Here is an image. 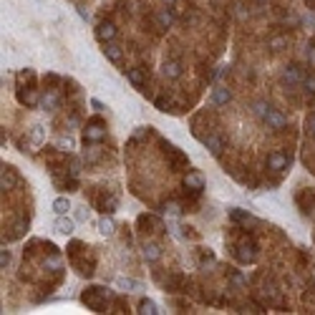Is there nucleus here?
Instances as JSON below:
<instances>
[{
    "label": "nucleus",
    "mask_w": 315,
    "mask_h": 315,
    "mask_svg": "<svg viewBox=\"0 0 315 315\" xmlns=\"http://www.w3.org/2000/svg\"><path fill=\"white\" fill-rule=\"evenodd\" d=\"M109 298H111V293H109L106 288H86V293L81 295V300L86 303V308H91V310H96V313H104Z\"/></svg>",
    "instance_id": "obj_1"
},
{
    "label": "nucleus",
    "mask_w": 315,
    "mask_h": 315,
    "mask_svg": "<svg viewBox=\"0 0 315 315\" xmlns=\"http://www.w3.org/2000/svg\"><path fill=\"white\" fill-rule=\"evenodd\" d=\"M106 139V124L101 119H91L86 121V129H83V141L86 144H99Z\"/></svg>",
    "instance_id": "obj_2"
},
{
    "label": "nucleus",
    "mask_w": 315,
    "mask_h": 315,
    "mask_svg": "<svg viewBox=\"0 0 315 315\" xmlns=\"http://www.w3.org/2000/svg\"><path fill=\"white\" fill-rule=\"evenodd\" d=\"M164 151H167V156H169V162H172V169H184L189 164L187 154H182L179 149H174V146L167 144V141H164Z\"/></svg>",
    "instance_id": "obj_3"
},
{
    "label": "nucleus",
    "mask_w": 315,
    "mask_h": 315,
    "mask_svg": "<svg viewBox=\"0 0 315 315\" xmlns=\"http://www.w3.org/2000/svg\"><path fill=\"white\" fill-rule=\"evenodd\" d=\"M237 257H240L242 262L252 265V262L257 260V245H255L252 240H242V242L237 245Z\"/></svg>",
    "instance_id": "obj_4"
},
{
    "label": "nucleus",
    "mask_w": 315,
    "mask_h": 315,
    "mask_svg": "<svg viewBox=\"0 0 315 315\" xmlns=\"http://www.w3.org/2000/svg\"><path fill=\"white\" fill-rule=\"evenodd\" d=\"M303 78H305V76H303L300 66H295V63L282 71V83H285V86H298V83H303Z\"/></svg>",
    "instance_id": "obj_5"
},
{
    "label": "nucleus",
    "mask_w": 315,
    "mask_h": 315,
    "mask_svg": "<svg viewBox=\"0 0 315 315\" xmlns=\"http://www.w3.org/2000/svg\"><path fill=\"white\" fill-rule=\"evenodd\" d=\"M288 164H290V159H288L282 151H272V154L267 156V169H272V172H285Z\"/></svg>",
    "instance_id": "obj_6"
},
{
    "label": "nucleus",
    "mask_w": 315,
    "mask_h": 315,
    "mask_svg": "<svg viewBox=\"0 0 315 315\" xmlns=\"http://www.w3.org/2000/svg\"><path fill=\"white\" fill-rule=\"evenodd\" d=\"M20 184V177L13 167H3V174H0V187L3 189H15Z\"/></svg>",
    "instance_id": "obj_7"
},
{
    "label": "nucleus",
    "mask_w": 315,
    "mask_h": 315,
    "mask_svg": "<svg viewBox=\"0 0 315 315\" xmlns=\"http://www.w3.org/2000/svg\"><path fill=\"white\" fill-rule=\"evenodd\" d=\"M184 189L194 192V194H199V192L204 189V179H202V174H199V172H187V174H184Z\"/></svg>",
    "instance_id": "obj_8"
},
{
    "label": "nucleus",
    "mask_w": 315,
    "mask_h": 315,
    "mask_svg": "<svg viewBox=\"0 0 315 315\" xmlns=\"http://www.w3.org/2000/svg\"><path fill=\"white\" fill-rule=\"evenodd\" d=\"M96 38H99L101 43L114 41V38H116V25H114V23H99V25H96Z\"/></svg>",
    "instance_id": "obj_9"
},
{
    "label": "nucleus",
    "mask_w": 315,
    "mask_h": 315,
    "mask_svg": "<svg viewBox=\"0 0 315 315\" xmlns=\"http://www.w3.org/2000/svg\"><path fill=\"white\" fill-rule=\"evenodd\" d=\"M18 101H20V104H25L28 109H36V106H41V96H38V91H36V88L18 91Z\"/></svg>",
    "instance_id": "obj_10"
},
{
    "label": "nucleus",
    "mask_w": 315,
    "mask_h": 315,
    "mask_svg": "<svg viewBox=\"0 0 315 315\" xmlns=\"http://www.w3.org/2000/svg\"><path fill=\"white\" fill-rule=\"evenodd\" d=\"M116 207H119V197H116V194H101V197H99V209H101L104 214L116 212Z\"/></svg>",
    "instance_id": "obj_11"
},
{
    "label": "nucleus",
    "mask_w": 315,
    "mask_h": 315,
    "mask_svg": "<svg viewBox=\"0 0 315 315\" xmlns=\"http://www.w3.org/2000/svg\"><path fill=\"white\" fill-rule=\"evenodd\" d=\"M104 56H106L111 63H121V61H124V51H121V46H116L114 41L104 43Z\"/></svg>",
    "instance_id": "obj_12"
},
{
    "label": "nucleus",
    "mask_w": 315,
    "mask_h": 315,
    "mask_svg": "<svg viewBox=\"0 0 315 315\" xmlns=\"http://www.w3.org/2000/svg\"><path fill=\"white\" fill-rule=\"evenodd\" d=\"M230 99H232V91L227 86H217L212 91V104L214 106H225V104H230Z\"/></svg>",
    "instance_id": "obj_13"
},
{
    "label": "nucleus",
    "mask_w": 315,
    "mask_h": 315,
    "mask_svg": "<svg viewBox=\"0 0 315 315\" xmlns=\"http://www.w3.org/2000/svg\"><path fill=\"white\" fill-rule=\"evenodd\" d=\"M204 146H207L214 156H219V154L225 151V139H222V136H217V134H209V136L204 139Z\"/></svg>",
    "instance_id": "obj_14"
},
{
    "label": "nucleus",
    "mask_w": 315,
    "mask_h": 315,
    "mask_svg": "<svg viewBox=\"0 0 315 315\" xmlns=\"http://www.w3.org/2000/svg\"><path fill=\"white\" fill-rule=\"evenodd\" d=\"M162 73H164V78L174 81V78H179V76H182V63H179V61H164V66H162Z\"/></svg>",
    "instance_id": "obj_15"
},
{
    "label": "nucleus",
    "mask_w": 315,
    "mask_h": 315,
    "mask_svg": "<svg viewBox=\"0 0 315 315\" xmlns=\"http://www.w3.org/2000/svg\"><path fill=\"white\" fill-rule=\"evenodd\" d=\"M53 230L58 235H73V219H68L66 214H58V219L53 222Z\"/></svg>",
    "instance_id": "obj_16"
},
{
    "label": "nucleus",
    "mask_w": 315,
    "mask_h": 315,
    "mask_svg": "<svg viewBox=\"0 0 315 315\" xmlns=\"http://www.w3.org/2000/svg\"><path fill=\"white\" fill-rule=\"evenodd\" d=\"M126 78H129L136 88L146 86V73H144V68H129V71H126Z\"/></svg>",
    "instance_id": "obj_17"
},
{
    "label": "nucleus",
    "mask_w": 315,
    "mask_h": 315,
    "mask_svg": "<svg viewBox=\"0 0 315 315\" xmlns=\"http://www.w3.org/2000/svg\"><path fill=\"white\" fill-rule=\"evenodd\" d=\"M101 154H104V151H101L99 144H88V146L83 149V162H86V164H96V162L101 159Z\"/></svg>",
    "instance_id": "obj_18"
},
{
    "label": "nucleus",
    "mask_w": 315,
    "mask_h": 315,
    "mask_svg": "<svg viewBox=\"0 0 315 315\" xmlns=\"http://www.w3.org/2000/svg\"><path fill=\"white\" fill-rule=\"evenodd\" d=\"M41 106H43L46 111H56V109H58V93H56V91H46V93L41 96Z\"/></svg>",
    "instance_id": "obj_19"
},
{
    "label": "nucleus",
    "mask_w": 315,
    "mask_h": 315,
    "mask_svg": "<svg viewBox=\"0 0 315 315\" xmlns=\"http://www.w3.org/2000/svg\"><path fill=\"white\" fill-rule=\"evenodd\" d=\"M265 124L277 131V129H282V126L288 124V119H285V114H280V111H275V109H272V111H270V116L265 119Z\"/></svg>",
    "instance_id": "obj_20"
},
{
    "label": "nucleus",
    "mask_w": 315,
    "mask_h": 315,
    "mask_svg": "<svg viewBox=\"0 0 315 315\" xmlns=\"http://www.w3.org/2000/svg\"><path fill=\"white\" fill-rule=\"evenodd\" d=\"M141 252H144V260H146V262H156V260L162 257V247H159L156 242H146Z\"/></svg>",
    "instance_id": "obj_21"
},
{
    "label": "nucleus",
    "mask_w": 315,
    "mask_h": 315,
    "mask_svg": "<svg viewBox=\"0 0 315 315\" xmlns=\"http://www.w3.org/2000/svg\"><path fill=\"white\" fill-rule=\"evenodd\" d=\"M99 232H101V235H104V237H111V235H114V232H116V225H114V219H111V217H106V214H104V217H101V219H99Z\"/></svg>",
    "instance_id": "obj_22"
},
{
    "label": "nucleus",
    "mask_w": 315,
    "mask_h": 315,
    "mask_svg": "<svg viewBox=\"0 0 315 315\" xmlns=\"http://www.w3.org/2000/svg\"><path fill=\"white\" fill-rule=\"evenodd\" d=\"M139 225H141V227H151L154 232H159V230H164V225H162V219H156V217H151V214H141V217H139Z\"/></svg>",
    "instance_id": "obj_23"
},
{
    "label": "nucleus",
    "mask_w": 315,
    "mask_h": 315,
    "mask_svg": "<svg viewBox=\"0 0 315 315\" xmlns=\"http://www.w3.org/2000/svg\"><path fill=\"white\" fill-rule=\"evenodd\" d=\"M43 139H46V129H43L41 124L30 126V144H33V146H41Z\"/></svg>",
    "instance_id": "obj_24"
},
{
    "label": "nucleus",
    "mask_w": 315,
    "mask_h": 315,
    "mask_svg": "<svg viewBox=\"0 0 315 315\" xmlns=\"http://www.w3.org/2000/svg\"><path fill=\"white\" fill-rule=\"evenodd\" d=\"M156 23H159V28H172L174 25V13L172 10H162L156 15Z\"/></svg>",
    "instance_id": "obj_25"
},
{
    "label": "nucleus",
    "mask_w": 315,
    "mask_h": 315,
    "mask_svg": "<svg viewBox=\"0 0 315 315\" xmlns=\"http://www.w3.org/2000/svg\"><path fill=\"white\" fill-rule=\"evenodd\" d=\"M25 230H28V222H18V225H13V232H8V235H5V240H8V242H13V240L23 237V235H25Z\"/></svg>",
    "instance_id": "obj_26"
},
{
    "label": "nucleus",
    "mask_w": 315,
    "mask_h": 315,
    "mask_svg": "<svg viewBox=\"0 0 315 315\" xmlns=\"http://www.w3.org/2000/svg\"><path fill=\"white\" fill-rule=\"evenodd\" d=\"M51 207H53V212H56V214H66V212L71 209V202H68V197H56Z\"/></svg>",
    "instance_id": "obj_27"
},
{
    "label": "nucleus",
    "mask_w": 315,
    "mask_h": 315,
    "mask_svg": "<svg viewBox=\"0 0 315 315\" xmlns=\"http://www.w3.org/2000/svg\"><path fill=\"white\" fill-rule=\"evenodd\" d=\"M116 285H119L121 290H131V293H134V290H141V282H136V280H131V277H119Z\"/></svg>",
    "instance_id": "obj_28"
},
{
    "label": "nucleus",
    "mask_w": 315,
    "mask_h": 315,
    "mask_svg": "<svg viewBox=\"0 0 315 315\" xmlns=\"http://www.w3.org/2000/svg\"><path fill=\"white\" fill-rule=\"evenodd\" d=\"M285 46H288V38L285 36H275V38L267 41V48H272V51H282Z\"/></svg>",
    "instance_id": "obj_29"
},
{
    "label": "nucleus",
    "mask_w": 315,
    "mask_h": 315,
    "mask_svg": "<svg viewBox=\"0 0 315 315\" xmlns=\"http://www.w3.org/2000/svg\"><path fill=\"white\" fill-rule=\"evenodd\" d=\"M139 313H144V315H156L159 310H156L154 300H141V303H139Z\"/></svg>",
    "instance_id": "obj_30"
},
{
    "label": "nucleus",
    "mask_w": 315,
    "mask_h": 315,
    "mask_svg": "<svg viewBox=\"0 0 315 315\" xmlns=\"http://www.w3.org/2000/svg\"><path fill=\"white\" fill-rule=\"evenodd\" d=\"M270 111H272V109H270L267 104H262V101H260V104H255V114H257V119H262V121H265V119L270 116Z\"/></svg>",
    "instance_id": "obj_31"
},
{
    "label": "nucleus",
    "mask_w": 315,
    "mask_h": 315,
    "mask_svg": "<svg viewBox=\"0 0 315 315\" xmlns=\"http://www.w3.org/2000/svg\"><path fill=\"white\" fill-rule=\"evenodd\" d=\"M164 212H167L169 217H177V214H182V204H179V202H167V204H164Z\"/></svg>",
    "instance_id": "obj_32"
},
{
    "label": "nucleus",
    "mask_w": 315,
    "mask_h": 315,
    "mask_svg": "<svg viewBox=\"0 0 315 315\" xmlns=\"http://www.w3.org/2000/svg\"><path fill=\"white\" fill-rule=\"evenodd\" d=\"M303 88H305L310 96H315V73H308V76L303 78Z\"/></svg>",
    "instance_id": "obj_33"
},
{
    "label": "nucleus",
    "mask_w": 315,
    "mask_h": 315,
    "mask_svg": "<svg viewBox=\"0 0 315 315\" xmlns=\"http://www.w3.org/2000/svg\"><path fill=\"white\" fill-rule=\"evenodd\" d=\"M146 136H149V126H139V129L134 131V136H131L129 144H136V141H141V139H146Z\"/></svg>",
    "instance_id": "obj_34"
},
{
    "label": "nucleus",
    "mask_w": 315,
    "mask_h": 315,
    "mask_svg": "<svg viewBox=\"0 0 315 315\" xmlns=\"http://www.w3.org/2000/svg\"><path fill=\"white\" fill-rule=\"evenodd\" d=\"M230 219H232V222H250V214L242 212V209H232V212H230Z\"/></svg>",
    "instance_id": "obj_35"
},
{
    "label": "nucleus",
    "mask_w": 315,
    "mask_h": 315,
    "mask_svg": "<svg viewBox=\"0 0 315 315\" xmlns=\"http://www.w3.org/2000/svg\"><path fill=\"white\" fill-rule=\"evenodd\" d=\"M154 106H156L159 111H172V109H169L172 104H169V99H164V96H156V99H154Z\"/></svg>",
    "instance_id": "obj_36"
},
{
    "label": "nucleus",
    "mask_w": 315,
    "mask_h": 315,
    "mask_svg": "<svg viewBox=\"0 0 315 315\" xmlns=\"http://www.w3.org/2000/svg\"><path fill=\"white\" fill-rule=\"evenodd\" d=\"M76 219H78V222H88V219H91V212H88L86 207H78V209H76Z\"/></svg>",
    "instance_id": "obj_37"
},
{
    "label": "nucleus",
    "mask_w": 315,
    "mask_h": 315,
    "mask_svg": "<svg viewBox=\"0 0 315 315\" xmlns=\"http://www.w3.org/2000/svg\"><path fill=\"white\" fill-rule=\"evenodd\" d=\"M46 267H53V270H58V267H61V257H58V255L53 252V255H51V257L46 260Z\"/></svg>",
    "instance_id": "obj_38"
},
{
    "label": "nucleus",
    "mask_w": 315,
    "mask_h": 315,
    "mask_svg": "<svg viewBox=\"0 0 315 315\" xmlns=\"http://www.w3.org/2000/svg\"><path fill=\"white\" fill-rule=\"evenodd\" d=\"M8 265H10V252H8V250H5V247H3V252H0V267L5 270Z\"/></svg>",
    "instance_id": "obj_39"
},
{
    "label": "nucleus",
    "mask_w": 315,
    "mask_h": 315,
    "mask_svg": "<svg viewBox=\"0 0 315 315\" xmlns=\"http://www.w3.org/2000/svg\"><path fill=\"white\" fill-rule=\"evenodd\" d=\"M305 129H308V134L315 136V114L313 116H308V121H305Z\"/></svg>",
    "instance_id": "obj_40"
},
{
    "label": "nucleus",
    "mask_w": 315,
    "mask_h": 315,
    "mask_svg": "<svg viewBox=\"0 0 315 315\" xmlns=\"http://www.w3.org/2000/svg\"><path fill=\"white\" fill-rule=\"evenodd\" d=\"M182 237H189V240H197V232H192V227H182Z\"/></svg>",
    "instance_id": "obj_41"
},
{
    "label": "nucleus",
    "mask_w": 315,
    "mask_h": 315,
    "mask_svg": "<svg viewBox=\"0 0 315 315\" xmlns=\"http://www.w3.org/2000/svg\"><path fill=\"white\" fill-rule=\"evenodd\" d=\"M76 10H78V15H81L83 20H88V18H91V13H88L86 8H76Z\"/></svg>",
    "instance_id": "obj_42"
},
{
    "label": "nucleus",
    "mask_w": 315,
    "mask_h": 315,
    "mask_svg": "<svg viewBox=\"0 0 315 315\" xmlns=\"http://www.w3.org/2000/svg\"><path fill=\"white\" fill-rule=\"evenodd\" d=\"M91 106H93L96 111H104V104H101L99 99H91Z\"/></svg>",
    "instance_id": "obj_43"
},
{
    "label": "nucleus",
    "mask_w": 315,
    "mask_h": 315,
    "mask_svg": "<svg viewBox=\"0 0 315 315\" xmlns=\"http://www.w3.org/2000/svg\"><path fill=\"white\" fill-rule=\"evenodd\" d=\"M305 23H308V25H313V28H315V15H305Z\"/></svg>",
    "instance_id": "obj_44"
},
{
    "label": "nucleus",
    "mask_w": 315,
    "mask_h": 315,
    "mask_svg": "<svg viewBox=\"0 0 315 315\" xmlns=\"http://www.w3.org/2000/svg\"><path fill=\"white\" fill-rule=\"evenodd\" d=\"M305 3H308V5H310V8H315V0H305Z\"/></svg>",
    "instance_id": "obj_45"
},
{
    "label": "nucleus",
    "mask_w": 315,
    "mask_h": 315,
    "mask_svg": "<svg viewBox=\"0 0 315 315\" xmlns=\"http://www.w3.org/2000/svg\"><path fill=\"white\" fill-rule=\"evenodd\" d=\"M164 3H169V5H172V3H174V0H164Z\"/></svg>",
    "instance_id": "obj_46"
}]
</instances>
